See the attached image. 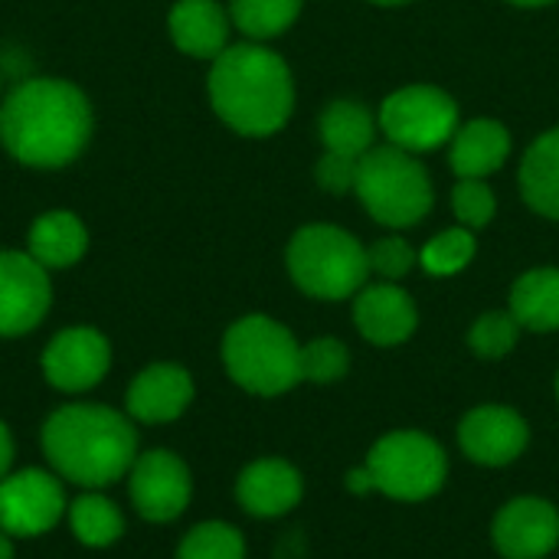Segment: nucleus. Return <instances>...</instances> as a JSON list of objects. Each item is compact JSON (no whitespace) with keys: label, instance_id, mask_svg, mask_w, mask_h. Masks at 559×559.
I'll return each mask as SVG.
<instances>
[{"label":"nucleus","instance_id":"1","mask_svg":"<svg viewBox=\"0 0 559 559\" xmlns=\"http://www.w3.org/2000/svg\"><path fill=\"white\" fill-rule=\"evenodd\" d=\"M92 128L88 95L56 75H29L0 102V144L16 164L33 170H59L79 160Z\"/></svg>","mask_w":559,"mask_h":559},{"label":"nucleus","instance_id":"2","mask_svg":"<svg viewBox=\"0 0 559 559\" xmlns=\"http://www.w3.org/2000/svg\"><path fill=\"white\" fill-rule=\"evenodd\" d=\"M49 468L85 491L121 481L138 459V432L128 413L102 403L59 406L39 429Z\"/></svg>","mask_w":559,"mask_h":559},{"label":"nucleus","instance_id":"3","mask_svg":"<svg viewBox=\"0 0 559 559\" xmlns=\"http://www.w3.org/2000/svg\"><path fill=\"white\" fill-rule=\"evenodd\" d=\"M206 92L219 121L242 138H269L282 131L295 108L288 62L252 39L226 46L213 59Z\"/></svg>","mask_w":559,"mask_h":559},{"label":"nucleus","instance_id":"4","mask_svg":"<svg viewBox=\"0 0 559 559\" xmlns=\"http://www.w3.org/2000/svg\"><path fill=\"white\" fill-rule=\"evenodd\" d=\"M223 367L236 386L255 396H282L301 383V347L275 318L246 314L223 337Z\"/></svg>","mask_w":559,"mask_h":559},{"label":"nucleus","instance_id":"5","mask_svg":"<svg viewBox=\"0 0 559 559\" xmlns=\"http://www.w3.org/2000/svg\"><path fill=\"white\" fill-rule=\"evenodd\" d=\"M292 282L321 301H344L367 285V249L341 226L311 223L301 226L285 252Z\"/></svg>","mask_w":559,"mask_h":559},{"label":"nucleus","instance_id":"6","mask_svg":"<svg viewBox=\"0 0 559 559\" xmlns=\"http://www.w3.org/2000/svg\"><path fill=\"white\" fill-rule=\"evenodd\" d=\"M354 193L360 197L364 210L390 229L416 226L436 203L429 170L419 164V157L393 144L370 147L360 157Z\"/></svg>","mask_w":559,"mask_h":559},{"label":"nucleus","instance_id":"7","mask_svg":"<svg viewBox=\"0 0 559 559\" xmlns=\"http://www.w3.org/2000/svg\"><path fill=\"white\" fill-rule=\"evenodd\" d=\"M364 468L373 478V491L396 501H426L445 485L449 459L445 449L426 432L403 429L383 436L370 449Z\"/></svg>","mask_w":559,"mask_h":559},{"label":"nucleus","instance_id":"8","mask_svg":"<svg viewBox=\"0 0 559 559\" xmlns=\"http://www.w3.org/2000/svg\"><path fill=\"white\" fill-rule=\"evenodd\" d=\"M380 131L393 147L426 154L459 131V105L436 85H406L380 105Z\"/></svg>","mask_w":559,"mask_h":559},{"label":"nucleus","instance_id":"9","mask_svg":"<svg viewBox=\"0 0 559 559\" xmlns=\"http://www.w3.org/2000/svg\"><path fill=\"white\" fill-rule=\"evenodd\" d=\"M69 511L62 478L46 468L10 472L0 481V531L10 537H39Z\"/></svg>","mask_w":559,"mask_h":559},{"label":"nucleus","instance_id":"10","mask_svg":"<svg viewBox=\"0 0 559 559\" xmlns=\"http://www.w3.org/2000/svg\"><path fill=\"white\" fill-rule=\"evenodd\" d=\"M128 491L134 511L151 524H170L177 521L190 498H193V478L187 462L170 449H151L134 459L128 472Z\"/></svg>","mask_w":559,"mask_h":559},{"label":"nucleus","instance_id":"11","mask_svg":"<svg viewBox=\"0 0 559 559\" xmlns=\"http://www.w3.org/2000/svg\"><path fill=\"white\" fill-rule=\"evenodd\" d=\"M52 305L49 272L20 249H0V337H23L43 324Z\"/></svg>","mask_w":559,"mask_h":559},{"label":"nucleus","instance_id":"12","mask_svg":"<svg viewBox=\"0 0 559 559\" xmlns=\"http://www.w3.org/2000/svg\"><path fill=\"white\" fill-rule=\"evenodd\" d=\"M39 367L46 383L56 386L59 393H85L105 380L111 367V344L102 331L88 324H75L59 331L46 344Z\"/></svg>","mask_w":559,"mask_h":559},{"label":"nucleus","instance_id":"13","mask_svg":"<svg viewBox=\"0 0 559 559\" xmlns=\"http://www.w3.org/2000/svg\"><path fill=\"white\" fill-rule=\"evenodd\" d=\"M459 442H462V452L475 465L501 468V465H511L524 455V449L531 442V429H527L521 413H514L511 406L491 403V406L472 409L462 419Z\"/></svg>","mask_w":559,"mask_h":559},{"label":"nucleus","instance_id":"14","mask_svg":"<svg viewBox=\"0 0 559 559\" xmlns=\"http://www.w3.org/2000/svg\"><path fill=\"white\" fill-rule=\"evenodd\" d=\"M504 559H544L559 547V511L544 498H518L504 504L491 527Z\"/></svg>","mask_w":559,"mask_h":559},{"label":"nucleus","instance_id":"15","mask_svg":"<svg viewBox=\"0 0 559 559\" xmlns=\"http://www.w3.org/2000/svg\"><path fill=\"white\" fill-rule=\"evenodd\" d=\"M190 403H193V377L180 364L144 367L124 393L128 416L147 426L180 419Z\"/></svg>","mask_w":559,"mask_h":559},{"label":"nucleus","instance_id":"16","mask_svg":"<svg viewBox=\"0 0 559 559\" xmlns=\"http://www.w3.org/2000/svg\"><path fill=\"white\" fill-rule=\"evenodd\" d=\"M354 324H357V331L370 344H377V347H396V344H403V341L413 337V331L419 324V314H416L413 298L400 285L380 282V285H364L357 292Z\"/></svg>","mask_w":559,"mask_h":559},{"label":"nucleus","instance_id":"17","mask_svg":"<svg viewBox=\"0 0 559 559\" xmlns=\"http://www.w3.org/2000/svg\"><path fill=\"white\" fill-rule=\"evenodd\" d=\"M305 495L301 472L285 459H255L236 481V501L252 518H282Z\"/></svg>","mask_w":559,"mask_h":559},{"label":"nucleus","instance_id":"18","mask_svg":"<svg viewBox=\"0 0 559 559\" xmlns=\"http://www.w3.org/2000/svg\"><path fill=\"white\" fill-rule=\"evenodd\" d=\"M174 46L190 59H216L229 46L233 16L219 0H177L167 13Z\"/></svg>","mask_w":559,"mask_h":559},{"label":"nucleus","instance_id":"19","mask_svg":"<svg viewBox=\"0 0 559 559\" xmlns=\"http://www.w3.org/2000/svg\"><path fill=\"white\" fill-rule=\"evenodd\" d=\"M26 252L46 272L72 269L88 252V229H85V223L72 210H46L29 226Z\"/></svg>","mask_w":559,"mask_h":559},{"label":"nucleus","instance_id":"20","mask_svg":"<svg viewBox=\"0 0 559 559\" xmlns=\"http://www.w3.org/2000/svg\"><path fill=\"white\" fill-rule=\"evenodd\" d=\"M511 154V134L501 121L475 118L455 131L449 164L462 180H485L488 174L501 170Z\"/></svg>","mask_w":559,"mask_h":559},{"label":"nucleus","instance_id":"21","mask_svg":"<svg viewBox=\"0 0 559 559\" xmlns=\"http://www.w3.org/2000/svg\"><path fill=\"white\" fill-rule=\"evenodd\" d=\"M521 193L527 206L547 219H559V128L544 131L521 160Z\"/></svg>","mask_w":559,"mask_h":559},{"label":"nucleus","instance_id":"22","mask_svg":"<svg viewBox=\"0 0 559 559\" xmlns=\"http://www.w3.org/2000/svg\"><path fill=\"white\" fill-rule=\"evenodd\" d=\"M511 314L527 331H559V269L524 272L511 288Z\"/></svg>","mask_w":559,"mask_h":559},{"label":"nucleus","instance_id":"23","mask_svg":"<svg viewBox=\"0 0 559 559\" xmlns=\"http://www.w3.org/2000/svg\"><path fill=\"white\" fill-rule=\"evenodd\" d=\"M318 134L331 154H344V157L360 160L373 147L377 118L360 102H334L324 108V115L318 121Z\"/></svg>","mask_w":559,"mask_h":559},{"label":"nucleus","instance_id":"24","mask_svg":"<svg viewBox=\"0 0 559 559\" xmlns=\"http://www.w3.org/2000/svg\"><path fill=\"white\" fill-rule=\"evenodd\" d=\"M66 518H69V527L75 534V540L82 547H92V550H105V547L118 544L121 534H124V514H121V508L111 498H105L102 491L79 495L69 504Z\"/></svg>","mask_w":559,"mask_h":559},{"label":"nucleus","instance_id":"25","mask_svg":"<svg viewBox=\"0 0 559 559\" xmlns=\"http://www.w3.org/2000/svg\"><path fill=\"white\" fill-rule=\"evenodd\" d=\"M301 3L305 0H229V16L246 39L265 43L282 36L298 20Z\"/></svg>","mask_w":559,"mask_h":559},{"label":"nucleus","instance_id":"26","mask_svg":"<svg viewBox=\"0 0 559 559\" xmlns=\"http://www.w3.org/2000/svg\"><path fill=\"white\" fill-rule=\"evenodd\" d=\"M177 559H246V540L233 524H197L177 547Z\"/></svg>","mask_w":559,"mask_h":559},{"label":"nucleus","instance_id":"27","mask_svg":"<svg viewBox=\"0 0 559 559\" xmlns=\"http://www.w3.org/2000/svg\"><path fill=\"white\" fill-rule=\"evenodd\" d=\"M475 233L465 229V226H455V229H445L439 233L419 255L423 269L436 278H449V275H459L462 269H468V262L475 259Z\"/></svg>","mask_w":559,"mask_h":559},{"label":"nucleus","instance_id":"28","mask_svg":"<svg viewBox=\"0 0 559 559\" xmlns=\"http://www.w3.org/2000/svg\"><path fill=\"white\" fill-rule=\"evenodd\" d=\"M521 331L524 328L518 324V318L511 311H488L472 324L468 344L481 360H501L518 347Z\"/></svg>","mask_w":559,"mask_h":559},{"label":"nucleus","instance_id":"29","mask_svg":"<svg viewBox=\"0 0 559 559\" xmlns=\"http://www.w3.org/2000/svg\"><path fill=\"white\" fill-rule=\"evenodd\" d=\"M350 370V350L337 337H318L301 347V380L337 383Z\"/></svg>","mask_w":559,"mask_h":559},{"label":"nucleus","instance_id":"30","mask_svg":"<svg viewBox=\"0 0 559 559\" xmlns=\"http://www.w3.org/2000/svg\"><path fill=\"white\" fill-rule=\"evenodd\" d=\"M452 206H455V216L465 229H481L495 219L498 200L485 180H462L452 190Z\"/></svg>","mask_w":559,"mask_h":559},{"label":"nucleus","instance_id":"31","mask_svg":"<svg viewBox=\"0 0 559 559\" xmlns=\"http://www.w3.org/2000/svg\"><path fill=\"white\" fill-rule=\"evenodd\" d=\"M367 259H370V272H377L386 282H396L403 275H409L413 265L419 262L416 252H413V246L403 236H386V239L373 242L367 249Z\"/></svg>","mask_w":559,"mask_h":559},{"label":"nucleus","instance_id":"32","mask_svg":"<svg viewBox=\"0 0 559 559\" xmlns=\"http://www.w3.org/2000/svg\"><path fill=\"white\" fill-rule=\"evenodd\" d=\"M357 167H360L357 157H344V154H331V151H328V154L318 160L314 177H318L321 190L341 197V193H350V190H354V183H357Z\"/></svg>","mask_w":559,"mask_h":559},{"label":"nucleus","instance_id":"33","mask_svg":"<svg viewBox=\"0 0 559 559\" xmlns=\"http://www.w3.org/2000/svg\"><path fill=\"white\" fill-rule=\"evenodd\" d=\"M10 465H13V436H10L7 423L0 419V481L10 475Z\"/></svg>","mask_w":559,"mask_h":559},{"label":"nucleus","instance_id":"34","mask_svg":"<svg viewBox=\"0 0 559 559\" xmlns=\"http://www.w3.org/2000/svg\"><path fill=\"white\" fill-rule=\"evenodd\" d=\"M347 488H350L354 495H370V491H373L370 472H367V468H354V472L347 475Z\"/></svg>","mask_w":559,"mask_h":559},{"label":"nucleus","instance_id":"35","mask_svg":"<svg viewBox=\"0 0 559 559\" xmlns=\"http://www.w3.org/2000/svg\"><path fill=\"white\" fill-rule=\"evenodd\" d=\"M0 559H13V540L3 531H0Z\"/></svg>","mask_w":559,"mask_h":559},{"label":"nucleus","instance_id":"36","mask_svg":"<svg viewBox=\"0 0 559 559\" xmlns=\"http://www.w3.org/2000/svg\"><path fill=\"white\" fill-rule=\"evenodd\" d=\"M514 7H547V3H557V0H508Z\"/></svg>","mask_w":559,"mask_h":559},{"label":"nucleus","instance_id":"37","mask_svg":"<svg viewBox=\"0 0 559 559\" xmlns=\"http://www.w3.org/2000/svg\"><path fill=\"white\" fill-rule=\"evenodd\" d=\"M370 3H380V7H400V3H409V0H370Z\"/></svg>","mask_w":559,"mask_h":559},{"label":"nucleus","instance_id":"38","mask_svg":"<svg viewBox=\"0 0 559 559\" xmlns=\"http://www.w3.org/2000/svg\"><path fill=\"white\" fill-rule=\"evenodd\" d=\"M0 88H3V72H0Z\"/></svg>","mask_w":559,"mask_h":559},{"label":"nucleus","instance_id":"39","mask_svg":"<svg viewBox=\"0 0 559 559\" xmlns=\"http://www.w3.org/2000/svg\"><path fill=\"white\" fill-rule=\"evenodd\" d=\"M557 400H559V377H557Z\"/></svg>","mask_w":559,"mask_h":559}]
</instances>
